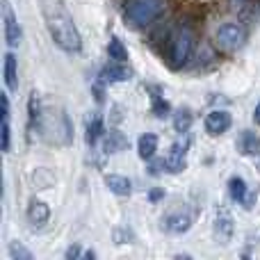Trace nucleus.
Listing matches in <instances>:
<instances>
[{
	"label": "nucleus",
	"mask_w": 260,
	"mask_h": 260,
	"mask_svg": "<svg viewBox=\"0 0 260 260\" xmlns=\"http://www.w3.org/2000/svg\"><path fill=\"white\" fill-rule=\"evenodd\" d=\"M238 148L242 155H256L260 151V139L256 133H251V130H244L242 135H240L238 139Z\"/></svg>",
	"instance_id": "nucleus-14"
},
{
	"label": "nucleus",
	"mask_w": 260,
	"mask_h": 260,
	"mask_svg": "<svg viewBox=\"0 0 260 260\" xmlns=\"http://www.w3.org/2000/svg\"><path fill=\"white\" fill-rule=\"evenodd\" d=\"M78 256H80V249H78V247H71L67 251V258H78Z\"/></svg>",
	"instance_id": "nucleus-25"
},
{
	"label": "nucleus",
	"mask_w": 260,
	"mask_h": 260,
	"mask_svg": "<svg viewBox=\"0 0 260 260\" xmlns=\"http://www.w3.org/2000/svg\"><path fill=\"white\" fill-rule=\"evenodd\" d=\"M137 151H139V157L142 160H151L157 151V137L153 133H146L137 139Z\"/></svg>",
	"instance_id": "nucleus-17"
},
{
	"label": "nucleus",
	"mask_w": 260,
	"mask_h": 260,
	"mask_svg": "<svg viewBox=\"0 0 260 260\" xmlns=\"http://www.w3.org/2000/svg\"><path fill=\"white\" fill-rule=\"evenodd\" d=\"M189 126H192V112H189L187 108L185 110H178L176 112V117H174V128H176V133H187Z\"/></svg>",
	"instance_id": "nucleus-23"
},
{
	"label": "nucleus",
	"mask_w": 260,
	"mask_h": 260,
	"mask_svg": "<svg viewBox=\"0 0 260 260\" xmlns=\"http://www.w3.org/2000/svg\"><path fill=\"white\" fill-rule=\"evenodd\" d=\"M126 146H128V139L121 133H117V130H110L108 139H105V153H117Z\"/></svg>",
	"instance_id": "nucleus-22"
},
{
	"label": "nucleus",
	"mask_w": 260,
	"mask_h": 260,
	"mask_svg": "<svg viewBox=\"0 0 260 260\" xmlns=\"http://www.w3.org/2000/svg\"><path fill=\"white\" fill-rule=\"evenodd\" d=\"M9 256L14 260H32V251H27L21 242H12L9 244Z\"/></svg>",
	"instance_id": "nucleus-24"
},
{
	"label": "nucleus",
	"mask_w": 260,
	"mask_h": 260,
	"mask_svg": "<svg viewBox=\"0 0 260 260\" xmlns=\"http://www.w3.org/2000/svg\"><path fill=\"white\" fill-rule=\"evenodd\" d=\"M187 146L189 142L185 139V142H176L174 146H171L169 155L165 157V169L169 171V174H178V171L185 169V157H187Z\"/></svg>",
	"instance_id": "nucleus-7"
},
{
	"label": "nucleus",
	"mask_w": 260,
	"mask_h": 260,
	"mask_svg": "<svg viewBox=\"0 0 260 260\" xmlns=\"http://www.w3.org/2000/svg\"><path fill=\"white\" fill-rule=\"evenodd\" d=\"M30 123L50 144H69L73 137V128L69 123V117L62 110L39 108V103H37V110H35L32 101H30Z\"/></svg>",
	"instance_id": "nucleus-2"
},
{
	"label": "nucleus",
	"mask_w": 260,
	"mask_h": 260,
	"mask_svg": "<svg viewBox=\"0 0 260 260\" xmlns=\"http://www.w3.org/2000/svg\"><path fill=\"white\" fill-rule=\"evenodd\" d=\"M50 217V208L46 206L39 199H32L30 206H27V219H30L32 226H44Z\"/></svg>",
	"instance_id": "nucleus-12"
},
{
	"label": "nucleus",
	"mask_w": 260,
	"mask_h": 260,
	"mask_svg": "<svg viewBox=\"0 0 260 260\" xmlns=\"http://www.w3.org/2000/svg\"><path fill=\"white\" fill-rule=\"evenodd\" d=\"M192 48H194V35L189 27L180 25L174 30L171 35V41H169V59H171V67L178 69L183 67L185 62L189 59L192 55Z\"/></svg>",
	"instance_id": "nucleus-4"
},
{
	"label": "nucleus",
	"mask_w": 260,
	"mask_h": 260,
	"mask_svg": "<svg viewBox=\"0 0 260 260\" xmlns=\"http://www.w3.org/2000/svg\"><path fill=\"white\" fill-rule=\"evenodd\" d=\"M44 16H46V25L48 32L53 37V41L64 50V53H80L82 48V39L78 32L73 18L69 16V12L57 3H48L44 5Z\"/></svg>",
	"instance_id": "nucleus-1"
},
{
	"label": "nucleus",
	"mask_w": 260,
	"mask_h": 260,
	"mask_svg": "<svg viewBox=\"0 0 260 260\" xmlns=\"http://www.w3.org/2000/svg\"><path fill=\"white\" fill-rule=\"evenodd\" d=\"M0 103H3V151L7 153L9 146H12V130H9V96L7 94H0Z\"/></svg>",
	"instance_id": "nucleus-16"
},
{
	"label": "nucleus",
	"mask_w": 260,
	"mask_h": 260,
	"mask_svg": "<svg viewBox=\"0 0 260 260\" xmlns=\"http://www.w3.org/2000/svg\"><path fill=\"white\" fill-rule=\"evenodd\" d=\"M101 80L103 82H126L130 80V69L123 67V62H114L101 71Z\"/></svg>",
	"instance_id": "nucleus-13"
},
{
	"label": "nucleus",
	"mask_w": 260,
	"mask_h": 260,
	"mask_svg": "<svg viewBox=\"0 0 260 260\" xmlns=\"http://www.w3.org/2000/svg\"><path fill=\"white\" fill-rule=\"evenodd\" d=\"M103 119L99 117V114H94L91 119H87V133H85V139L89 146H94L96 142L101 139V135H103Z\"/></svg>",
	"instance_id": "nucleus-19"
},
{
	"label": "nucleus",
	"mask_w": 260,
	"mask_h": 260,
	"mask_svg": "<svg viewBox=\"0 0 260 260\" xmlns=\"http://www.w3.org/2000/svg\"><path fill=\"white\" fill-rule=\"evenodd\" d=\"M215 235L219 238L221 244H226L233 238V217L226 208H219L215 215Z\"/></svg>",
	"instance_id": "nucleus-10"
},
{
	"label": "nucleus",
	"mask_w": 260,
	"mask_h": 260,
	"mask_svg": "<svg viewBox=\"0 0 260 260\" xmlns=\"http://www.w3.org/2000/svg\"><path fill=\"white\" fill-rule=\"evenodd\" d=\"M247 35L238 23H224L221 27H217V41H219L224 48H240L244 44Z\"/></svg>",
	"instance_id": "nucleus-5"
},
{
	"label": "nucleus",
	"mask_w": 260,
	"mask_h": 260,
	"mask_svg": "<svg viewBox=\"0 0 260 260\" xmlns=\"http://www.w3.org/2000/svg\"><path fill=\"white\" fill-rule=\"evenodd\" d=\"M108 55H110V59H114V62H126L128 59V50H126V46H123V41L119 39V37H110Z\"/></svg>",
	"instance_id": "nucleus-20"
},
{
	"label": "nucleus",
	"mask_w": 260,
	"mask_h": 260,
	"mask_svg": "<svg viewBox=\"0 0 260 260\" xmlns=\"http://www.w3.org/2000/svg\"><path fill=\"white\" fill-rule=\"evenodd\" d=\"M105 185L110 187V192L119 194V197H128V194L133 192V183H130L126 176L110 174V176H105Z\"/></svg>",
	"instance_id": "nucleus-15"
},
{
	"label": "nucleus",
	"mask_w": 260,
	"mask_h": 260,
	"mask_svg": "<svg viewBox=\"0 0 260 260\" xmlns=\"http://www.w3.org/2000/svg\"><path fill=\"white\" fill-rule=\"evenodd\" d=\"M189 226H192V217L187 212H171L162 219V229L167 233H185V231H189Z\"/></svg>",
	"instance_id": "nucleus-11"
},
{
	"label": "nucleus",
	"mask_w": 260,
	"mask_h": 260,
	"mask_svg": "<svg viewBox=\"0 0 260 260\" xmlns=\"http://www.w3.org/2000/svg\"><path fill=\"white\" fill-rule=\"evenodd\" d=\"M151 101H153V114H155L157 119H165L167 114H169V103L165 101V96L160 94V89L157 87H151Z\"/></svg>",
	"instance_id": "nucleus-21"
},
{
	"label": "nucleus",
	"mask_w": 260,
	"mask_h": 260,
	"mask_svg": "<svg viewBox=\"0 0 260 260\" xmlns=\"http://www.w3.org/2000/svg\"><path fill=\"white\" fill-rule=\"evenodd\" d=\"M165 12V0H126V16L135 25H148Z\"/></svg>",
	"instance_id": "nucleus-3"
},
{
	"label": "nucleus",
	"mask_w": 260,
	"mask_h": 260,
	"mask_svg": "<svg viewBox=\"0 0 260 260\" xmlns=\"http://www.w3.org/2000/svg\"><path fill=\"white\" fill-rule=\"evenodd\" d=\"M231 123H233V119H231V114L226 112V110H212V112L206 117V130H208V135H212V137L224 135L226 130L231 128Z\"/></svg>",
	"instance_id": "nucleus-8"
},
{
	"label": "nucleus",
	"mask_w": 260,
	"mask_h": 260,
	"mask_svg": "<svg viewBox=\"0 0 260 260\" xmlns=\"http://www.w3.org/2000/svg\"><path fill=\"white\" fill-rule=\"evenodd\" d=\"M5 85L9 91L18 89V73H16V57L12 53L5 55Z\"/></svg>",
	"instance_id": "nucleus-18"
},
{
	"label": "nucleus",
	"mask_w": 260,
	"mask_h": 260,
	"mask_svg": "<svg viewBox=\"0 0 260 260\" xmlns=\"http://www.w3.org/2000/svg\"><path fill=\"white\" fill-rule=\"evenodd\" d=\"M229 194L233 201L242 203L244 208H251L253 201H256V194H249L247 183H244V178H240V176H233V178L229 180Z\"/></svg>",
	"instance_id": "nucleus-9"
},
{
	"label": "nucleus",
	"mask_w": 260,
	"mask_h": 260,
	"mask_svg": "<svg viewBox=\"0 0 260 260\" xmlns=\"http://www.w3.org/2000/svg\"><path fill=\"white\" fill-rule=\"evenodd\" d=\"M3 21H5V41L9 46H18L23 39V32H21L16 16H14L12 7H9V3H3Z\"/></svg>",
	"instance_id": "nucleus-6"
},
{
	"label": "nucleus",
	"mask_w": 260,
	"mask_h": 260,
	"mask_svg": "<svg viewBox=\"0 0 260 260\" xmlns=\"http://www.w3.org/2000/svg\"><path fill=\"white\" fill-rule=\"evenodd\" d=\"M165 197V192H162V189H153L151 192V201H157V199H162Z\"/></svg>",
	"instance_id": "nucleus-26"
},
{
	"label": "nucleus",
	"mask_w": 260,
	"mask_h": 260,
	"mask_svg": "<svg viewBox=\"0 0 260 260\" xmlns=\"http://www.w3.org/2000/svg\"><path fill=\"white\" fill-rule=\"evenodd\" d=\"M253 121L260 123V103L256 105V110H253Z\"/></svg>",
	"instance_id": "nucleus-27"
}]
</instances>
